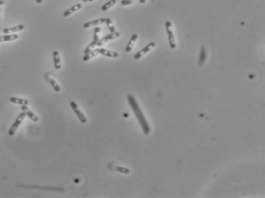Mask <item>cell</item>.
Segmentation results:
<instances>
[{"mask_svg": "<svg viewBox=\"0 0 265 198\" xmlns=\"http://www.w3.org/2000/svg\"><path fill=\"white\" fill-rule=\"evenodd\" d=\"M128 101L129 103L130 106H131V109H132L133 112L135 114L136 117H137V120L139 122L140 125H141V128H142L143 132L145 135L148 134L150 133V127H149L148 123H147V120H146L145 117H144V114H143L142 111L140 109L139 105L136 101L135 98L133 95L131 94H128Z\"/></svg>", "mask_w": 265, "mask_h": 198, "instance_id": "cell-1", "label": "cell"}, {"mask_svg": "<svg viewBox=\"0 0 265 198\" xmlns=\"http://www.w3.org/2000/svg\"><path fill=\"white\" fill-rule=\"evenodd\" d=\"M25 114L24 112H21V114H19V115L17 117V118L15 119V122L13 123V124L11 125V127H10L9 130H8V136L9 137H12L14 136V134L16 132L17 129L18 128V127L20 126V124L21 123V122L23 121V120L25 119Z\"/></svg>", "mask_w": 265, "mask_h": 198, "instance_id": "cell-2", "label": "cell"}, {"mask_svg": "<svg viewBox=\"0 0 265 198\" xmlns=\"http://www.w3.org/2000/svg\"><path fill=\"white\" fill-rule=\"evenodd\" d=\"M166 30H167V34H168V39H169V44L171 49L176 48V41L175 38H174V34L173 31H172V24L170 21H166L165 22Z\"/></svg>", "mask_w": 265, "mask_h": 198, "instance_id": "cell-3", "label": "cell"}, {"mask_svg": "<svg viewBox=\"0 0 265 198\" xmlns=\"http://www.w3.org/2000/svg\"><path fill=\"white\" fill-rule=\"evenodd\" d=\"M99 31H100V28H99V27H96V28H95V30H94L93 40V41L90 43V45H89L88 47L86 48V50L84 51V54H88L89 52H90V51H91L93 49H94V47H95L97 45V43H98V41H99L98 34L99 33Z\"/></svg>", "mask_w": 265, "mask_h": 198, "instance_id": "cell-4", "label": "cell"}, {"mask_svg": "<svg viewBox=\"0 0 265 198\" xmlns=\"http://www.w3.org/2000/svg\"><path fill=\"white\" fill-rule=\"evenodd\" d=\"M70 104H71V107H72V109L74 110V113H75L76 115L77 116V117H78V119L80 120V121L82 123H87V118H86V117L84 116V114H83L82 111L80 110L79 107L77 106V104H76V102H74V101H71Z\"/></svg>", "mask_w": 265, "mask_h": 198, "instance_id": "cell-5", "label": "cell"}, {"mask_svg": "<svg viewBox=\"0 0 265 198\" xmlns=\"http://www.w3.org/2000/svg\"><path fill=\"white\" fill-rule=\"evenodd\" d=\"M155 45L156 44L154 42H151L150 44H148L147 46H146V47H144V48L142 49V50H141L139 52H137V54L134 55V59H135V60H139L141 57H142L143 56L145 55L146 54H147L148 52H150V51H151V50H152V49L154 48V47H155Z\"/></svg>", "mask_w": 265, "mask_h": 198, "instance_id": "cell-6", "label": "cell"}, {"mask_svg": "<svg viewBox=\"0 0 265 198\" xmlns=\"http://www.w3.org/2000/svg\"><path fill=\"white\" fill-rule=\"evenodd\" d=\"M118 37H119V33L118 32H116V31H115V32H114V33H111V34L105 36V37L102 38L101 40H99L96 46H98V47H101L103 44H104L105 43H106L107 41H110V40L115 39V38H118Z\"/></svg>", "mask_w": 265, "mask_h": 198, "instance_id": "cell-7", "label": "cell"}, {"mask_svg": "<svg viewBox=\"0 0 265 198\" xmlns=\"http://www.w3.org/2000/svg\"><path fill=\"white\" fill-rule=\"evenodd\" d=\"M21 110H22L23 112L25 114V115L28 116V117H29V118L31 119V120H33L34 122H38V120H39V119H38V116H36L35 114H34V113L32 112V111H31V110L28 109V107H27L26 105H21Z\"/></svg>", "mask_w": 265, "mask_h": 198, "instance_id": "cell-8", "label": "cell"}, {"mask_svg": "<svg viewBox=\"0 0 265 198\" xmlns=\"http://www.w3.org/2000/svg\"><path fill=\"white\" fill-rule=\"evenodd\" d=\"M98 51L99 54H102V55L105 56V57H112V58H116V57H118V54L116 52H114V51H110L103 48H98Z\"/></svg>", "mask_w": 265, "mask_h": 198, "instance_id": "cell-9", "label": "cell"}, {"mask_svg": "<svg viewBox=\"0 0 265 198\" xmlns=\"http://www.w3.org/2000/svg\"><path fill=\"white\" fill-rule=\"evenodd\" d=\"M45 78H46V80H48V81L50 83H51V86L53 87V88L54 89V91H57V92H58V91H61V88H60L59 85L57 84V82L55 81V79H54V78H52V77L51 76V75H50L49 73H48L47 75H45Z\"/></svg>", "mask_w": 265, "mask_h": 198, "instance_id": "cell-10", "label": "cell"}, {"mask_svg": "<svg viewBox=\"0 0 265 198\" xmlns=\"http://www.w3.org/2000/svg\"><path fill=\"white\" fill-rule=\"evenodd\" d=\"M24 25L23 24H18L17 26L13 27V28H8L3 29V33L5 34H9L11 33H15V32H18V31H21L24 29Z\"/></svg>", "mask_w": 265, "mask_h": 198, "instance_id": "cell-11", "label": "cell"}, {"mask_svg": "<svg viewBox=\"0 0 265 198\" xmlns=\"http://www.w3.org/2000/svg\"><path fill=\"white\" fill-rule=\"evenodd\" d=\"M106 22V18H99V19L95 20V21H90V22H87L85 23L84 24V27L85 28H90V27H93V26H96V25H99V24H102L103 23Z\"/></svg>", "mask_w": 265, "mask_h": 198, "instance_id": "cell-12", "label": "cell"}, {"mask_svg": "<svg viewBox=\"0 0 265 198\" xmlns=\"http://www.w3.org/2000/svg\"><path fill=\"white\" fill-rule=\"evenodd\" d=\"M53 58H54V67L56 70H60L61 68V57H60V54L58 51H54L53 53Z\"/></svg>", "mask_w": 265, "mask_h": 198, "instance_id": "cell-13", "label": "cell"}, {"mask_svg": "<svg viewBox=\"0 0 265 198\" xmlns=\"http://www.w3.org/2000/svg\"><path fill=\"white\" fill-rule=\"evenodd\" d=\"M9 101L11 103H14V104H20V105H27L28 104V101L26 99L24 98H20V97H11L9 98Z\"/></svg>", "mask_w": 265, "mask_h": 198, "instance_id": "cell-14", "label": "cell"}, {"mask_svg": "<svg viewBox=\"0 0 265 198\" xmlns=\"http://www.w3.org/2000/svg\"><path fill=\"white\" fill-rule=\"evenodd\" d=\"M137 38V35L136 34H133V35L131 36V38H130L129 41H128V44H127V46H126V47H125L126 52L128 53V52H130L131 50H132L133 46H134V43H135Z\"/></svg>", "mask_w": 265, "mask_h": 198, "instance_id": "cell-15", "label": "cell"}, {"mask_svg": "<svg viewBox=\"0 0 265 198\" xmlns=\"http://www.w3.org/2000/svg\"><path fill=\"white\" fill-rule=\"evenodd\" d=\"M18 36L17 34H6V35L0 36V43L5 42V41H11L17 40Z\"/></svg>", "mask_w": 265, "mask_h": 198, "instance_id": "cell-16", "label": "cell"}, {"mask_svg": "<svg viewBox=\"0 0 265 198\" xmlns=\"http://www.w3.org/2000/svg\"><path fill=\"white\" fill-rule=\"evenodd\" d=\"M81 8H82V5H81V4H77V5H74V6L71 7V8H69L67 11H66L64 13V17L70 16L71 14H73L74 12H75V11L80 10Z\"/></svg>", "mask_w": 265, "mask_h": 198, "instance_id": "cell-17", "label": "cell"}, {"mask_svg": "<svg viewBox=\"0 0 265 198\" xmlns=\"http://www.w3.org/2000/svg\"><path fill=\"white\" fill-rule=\"evenodd\" d=\"M98 54H99L98 49H95V50H93V51H91L90 52H89L88 54H85V56L83 57V60H84V61H87V60H90V59L96 57V56L98 55Z\"/></svg>", "mask_w": 265, "mask_h": 198, "instance_id": "cell-18", "label": "cell"}, {"mask_svg": "<svg viewBox=\"0 0 265 198\" xmlns=\"http://www.w3.org/2000/svg\"><path fill=\"white\" fill-rule=\"evenodd\" d=\"M206 59V50L203 47H201V50H200V59H199V65L200 67L203 65L204 63L205 60Z\"/></svg>", "mask_w": 265, "mask_h": 198, "instance_id": "cell-19", "label": "cell"}, {"mask_svg": "<svg viewBox=\"0 0 265 198\" xmlns=\"http://www.w3.org/2000/svg\"><path fill=\"white\" fill-rule=\"evenodd\" d=\"M115 3H116V0H109V2H107L106 3L104 4V5L102 6V10L104 11H107L109 8H111L112 6H113Z\"/></svg>", "mask_w": 265, "mask_h": 198, "instance_id": "cell-20", "label": "cell"}, {"mask_svg": "<svg viewBox=\"0 0 265 198\" xmlns=\"http://www.w3.org/2000/svg\"><path fill=\"white\" fill-rule=\"evenodd\" d=\"M106 25L108 27L109 30L110 31L111 33H114L115 32V28L114 25L112 24V22L111 19L110 18H106Z\"/></svg>", "mask_w": 265, "mask_h": 198, "instance_id": "cell-21", "label": "cell"}, {"mask_svg": "<svg viewBox=\"0 0 265 198\" xmlns=\"http://www.w3.org/2000/svg\"><path fill=\"white\" fill-rule=\"evenodd\" d=\"M115 170L116 171V172L123 173V174H128L130 172L129 169H127V168L121 167V166H115Z\"/></svg>", "mask_w": 265, "mask_h": 198, "instance_id": "cell-22", "label": "cell"}, {"mask_svg": "<svg viewBox=\"0 0 265 198\" xmlns=\"http://www.w3.org/2000/svg\"><path fill=\"white\" fill-rule=\"evenodd\" d=\"M133 3L132 0H121V4L122 5H131Z\"/></svg>", "mask_w": 265, "mask_h": 198, "instance_id": "cell-23", "label": "cell"}, {"mask_svg": "<svg viewBox=\"0 0 265 198\" xmlns=\"http://www.w3.org/2000/svg\"><path fill=\"white\" fill-rule=\"evenodd\" d=\"M35 2L38 4H41L42 2V0H35Z\"/></svg>", "mask_w": 265, "mask_h": 198, "instance_id": "cell-24", "label": "cell"}, {"mask_svg": "<svg viewBox=\"0 0 265 198\" xmlns=\"http://www.w3.org/2000/svg\"><path fill=\"white\" fill-rule=\"evenodd\" d=\"M140 2H141V4H144L146 2V0H140Z\"/></svg>", "mask_w": 265, "mask_h": 198, "instance_id": "cell-25", "label": "cell"}, {"mask_svg": "<svg viewBox=\"0 0 265 198\" xmlns=\"http://www.w3.org/2000/svg\"><path fill=\"white\" fill-rule=\"evenodd\" d=\"M4 4V1L3 0H0V5H2Z\"/></svg>", "mask_w": 265, "mask_h": 198, "instance_id": "cell-26", "label": "cell"}, {"mask_svg": "<svg viewBox=\"0 0 265 198\" xmlns=\"http://www.w3.org/2000/svg\"><path fill=\"white\" fill-rule=\"evenodd\" d=\"M0 12H1V7H0ZM0 18H1V13H0Z\"/></svg>", "mask_w": 265, "mask_h": 198, "instance_id": "cell-27", "label": "cell"}, {"mask_svg": "<svg viewBox=\"0 0 265 198\" xmlns=\"http://www.w3.org/2000/svg\"><path fill=\"white\" fill-rule=\"evenodd\" d=\"M87 1H90V2H92V1H93V0H87Z\"/></svg>", "mask_w": 265, "mask_h": 198, "instance_id": "cell-28", "label": "cell"}, {"mask_svg": "<svg viewBox=\"0 0 265 198\" xmlns=\"http://www.w3.org/2000/svg\"><path fill=\"white\" fill-rule=\"evenodd\" d=\"M84 2H87V0H83Z\"/></svg>", "mask_w": 265, "mask_h": 198, "instance_id": "cell-29", "label": "cell"}]
</instances>
